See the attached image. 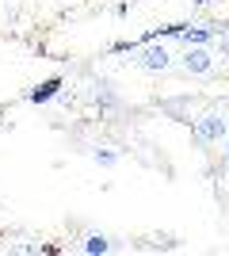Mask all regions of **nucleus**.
<instances>
[{"label": "nucleus", "mask_w": 229, "mask_h": 256, "mask_svg": "<svg viewBox=\"0 0 229 256\" xmlns=\"http://www.w3.org/2000/svg\"><path fill=\"white\" fill-rule=\"evenodd\" d=\"M134 62L142 65V69H149V73H161V69H168V65H172V58H168V50H164V46L142 42V46H138V58H134Z\"/></svg>", "instance_id": "f03ea898"}, {"label": "nucleus", "mask_w": 229, "mask_h": 256, "mask_svg": "<svg viewBox=\"0 0 229 256\" xmlns=\"http://www.w3.org/2000/svg\"><path fill=\"white\" fill-rule=\"evenodd\" d=\"M210 34H214V31H187V27H184V31H180V38H184L187 46H203Z\"/></svg>", "instance_id": "423d86ee"}, {"label": "nucleus", "mask_w": 229, "mask_h": 256, "mask_svg": "<svg viewBox=\"0 0 229 256\" xmlns=\"http://www.w3.org/2000/svg\"><path fill=\"white\" fill-rule=\"evenodd\" d=\"M222 54H229V38H222Z\"/></svg>", "instance_id": "0eeeda50"}, {"label": "nucleus", "mask_w": 229, "mask_h": 256, "mask_svg": "<svg viewBox=\"0 0 229 256\" xmlns=\"http://www.w3.org/2000/svg\"><path fill=\"white\" fill-rule=\"evenodd\" d=\"M84 252L88 256H103V252H111V241L103 234H88L84 237Z\"/></svg>", "instance_id": "39448f33"}, {"label": "nucleus", "mask_w": 229, "mask_h": 256, "mask_svg": "<svg viewBox=\"0 0 229 256\" xmlns=\"http://www.w3.org/2000/svg\"><path fill=\"white\" fill-rule=\"evenodd\" d=\"M210 65H214V58H210L203 46H187V54H184V69L187 73H210Z\"/></svg>", "instance_id": "7ed1b4c3"}, {"label": "nucleus", "mask_w": 229, "mask_h": 256, "mask_svg": "<svg viewBox=\"0 0 229 256\" xmlns=\"http://www.w3.org/2000/svg\"><path fill=\"white\" fill-rule=\"evenodd\" d=\"M229 134V126H226V118L218 115V111H210V115H203L195 122V138L203 142V146H210V142H222Z\"/></svg>", "instance_id": "f257e3e1"}, {"label": "nucleus", "mask_w": 229, "mask_h": 256, "mask_svg": "<svg viewBox=\"0 0 229 256\" xmlns=\"http://www.w3.org/2000/svg\"><path fill=\"white\" fill-rule=\"evenodd\" d=\"M57 92H61V76H50V80H42L38 88H31L27 100H31V104H46V100H54Z\"/></svg>", "instance_id": "20e7f679"}, {"label": "nucleus", "mask_w": 229, "mask_h": 256, "mask_svg": "<svg viewBox=\"0 0 229 256\" xmlns=\"http://www.w3.org/2000/svg\"><path fill=\"white\" fill-rule=\"evenodd\" d=\"M195 4H207V0H195Z\"/></svg>", "instance_id": "6e6552de"}, {"label": "nucleus", "mask_w": 229, "mask_h": 256, "mask_svg": "<svg viewBox=\"0 0 229 256\" xmlns=\"http://www.w3.org/2000/svg\"><path fill=\"white\" fill-rule=\"evenodd\" d=\"M226 157H229V153H226Z\"/></svg>", "instance_id": "1a4fd4ad"}]
</instances>
